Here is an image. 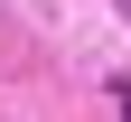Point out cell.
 Returning a JSON list of instances; mask_svg holds the SVG:
<instances>
[{"label": "cell", "instance_id": "cell-1", "mask_svg": "<svg viewBox=\"0 0 131 122\" xmlns=\"http://www.w3.org/2000/svg\"><path fill=\"white\" fill-rule=\"evenodd\" d=\"M122 10H131V0H122Z\"/></svg>", "mask_w": 131, "mask_h": 122}]
</instances>
